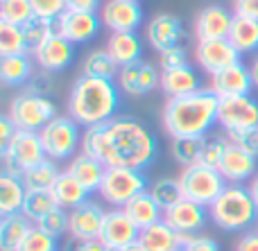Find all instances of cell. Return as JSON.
Wrapping results in <instances>:
<instances>
[{
    "label": "cell",
    "instance_id": "obj_1",
    "mask_svg": "<svg viewBox=\"0 0 258 251\" xmlns=\"http://www.w3.org/2000/svg\"><path fill=\"white\" fill-rule=\"evenodd\" d=\"M156 136L136 118H111L102 125L86 127L82 134V154L102 161L107 168L145 170L156 158Z\"/></svg>",
    "mask_w": 258,
    "mask_h": 251
},
{
    "label": "cell",
    "instance_id": "obj_2",
    "mask_svg": "<svg viewBox=\"0 0 258 251\" xmlns=\"http://www.w3.org/2000/svg\"><path fill=\"white\" fill-rule=\"evenodd\" d=\"M220 98L211 89H200L183 98L168 100L163 125L172 138H204L218 122Z\"/></svg>",
    "mask_w": 258,
    "mask_h": 251
},
{
    "label": "cell",
    "instance_id": "obj_3",
    "mask_svg": "<svg viewBox=\"0 0 258 251\" xmlns=\"http://www.w3.org/2000/svg\"><path fill=\"white\" fill-rule=\"evenodd\" d=\"M120 107V89L113 79L82 75L73 84L68 98V113L77 125L93 127L109 122Z\"/></svg>",
    "mask_w": 258,
    "mask_h": 251
},
{
    "label": "cell",
    "instance_id": "obj_4",
    "mask_svg": "<svg viewBox=\"0 0 258 251\" xmlns=\"http://www.w3.org/2000/svg\"><path fill=\"white\" fill-rule=\"evenodd\" d=\"M209 215L218 229L240 233L256 224L258 206L249 188H245L242 184H227L222 195L209 206Z\"/></svg>",
    "mask_w": 258,
    "mask_h": 251
},
{
    "label": "cell",
    "instance_id": "obj_5",
    "mask_svg": "<svg viewBox=\"0 0 258 251\" xmlns=\"http://www.w3.org/2000/svg\"><path fill=\"white\" fill-rule=\"evenodd\" d=\"M179 184L183 188V197L190 199V202L202 204L206 208L227 188V179L220 175V170L202 165V163H195L190 168H181Z\"/></svg>",
    "mask_w": 258,
    "mask_h": 251
},
{
    "label": "cell",
    "instance_id": "obj_6",
    "mask_svg": "<svg viewBox=\"0 0 258 251\" xmlns=\"http://www.w3.org/2000/svg\"><path fill=\"white\" fill-rule=\"evenodd\" d=\"M45 158L48 156H45L43 140H41L39 131L18 129L14 138L3 147L5 172L16 177H23V172H27L30 168H34L36 163L45 161Z\"/></svg>",
    "mask_w": 258,
    "mask_h": 251
},
{
    "label": "cell",
    "instance_id": "obj_7",
    "mask_svg": "<svg viewBox=\"0 0 258 251\" xmlns=\"http://www.w3.org/2000/svg\"><path fill=\"white\" fill-rule=\"evenodd\" d=\"M147 190V177L143 170L134 168H107L102 186H100V197L113 208H125L136 195Z\"/></svg>",
    "mask_w": 258,
    "mask_h": 251
},
{
    "label": "cell",
    "instance_id": "obj_8",
    "mask_svg": "<svg viewBox=\"0 0 258 251\" xmlns=\"http://www.w3.org/2000/svg\"><path fill=\"white\" fill-rule=\"evenodd\" d=\"M7 116L12 118V122L16 125V129L25 131H41L50 120L57 118V109L50 98L34 93H21L9 102Z\"/></svg>",
    "mask_w": 258,
    "mask_h": 251
},
{
    "label": "cell",
    "instance_id": "obj_9",
    "mask_svg": "<svg viewBox=\"0 0 258 251\" xmlns=\"http://www.w3.org/2000/svg\"><path fill=\"white\" fill-rule=\"evenodd\" d=\"M43 140L45 156L50 161H66L77 156V147H82L80 127L71 116H57L39 131Z\"/></svg>",
    "mask_w": 258,
    "mask_h": 251
},
{
    "label": "cell",
    "instance_id": "obj_10",
    "mask_svg": "<svg viewBox=\"0 0 258 251\" xmlns=\"http://www.w3.org/2000/svg\"><path fill=\"white\" fill-rule=\"evenodd\" d=\"M218 125L224 131L251 129L258 127V102L251 95L222 98L218 107Z\"/></svg>",
    "mask_w": 258,
    "mask_h": 251
},
{
    "label": "cell",
    "instance_id": "obj_11",
    "mask_svg": "<svg viewBox=\"0 0 258 251\" xmlns=\"http://www.w3.org/2000/svg\"><path fill=\"white\" fill-rule=\"evenodd\" d=\"M242 54L233 48L229 39H211V41H197L195 45V61L200 63L202 70L209 75L224 70V68L240 63Z\"/></svg>",
    "mask_w": 258,
    "mask_h": 251
},
{
    "label": "cell",
    "instance_id": "obj_12",
    "mask_svg": "<svg viewBox=\"0 0 258 251\" xmlns=\"http://www.w3.org/2000/svg\"><path fill=\"white\" fill-rule=\"evenodd\" d=\"M138 235H141V229L134 224L132 217L122 208H111V211H107L98 240L107 249H125L129 244L138 242Z\"/></svg>",
    "mask_w": 258,
    "mask_h": 251
},
{
    "label": "cell",
    "instance_id": "obj_13",
    "mask_svg": "<svg viewBox=\"0 0 258 251\" xmlns=\"http://www.w3.org/2000/svg\"><path fill=\"white\" fill-rule=\"evenodd\" d=\"M116 84L122 93L132 95V98H143V95L152 93L156 86H161V72L154 63L138 61L118 70Z\"/></svg>",
    "mask_w": 258,
    "mask_h": 251
},
{
    "label": "cell",
    "instance_id": "obj_14",
    "mask_svg": "<svg viewBox=\"0 0 258 251\" xmlns=\"http://www.w3.org/2000/svg\"><path fill=\"white\" fill-rule=\"evenodd\" d=\"M107 211L98 202H84L68 211V235L71 240H98Z\"/></svg>",
    "mask_w": 258,
    "mask_h": 251
},
{
    "label": "cell",
    "instance_id": "obj_15",
    "mask_svg": "<svg viewBox=\"0 0 258 251\" xmlns=\"http://www.w3.org/2000/svg\"><path fill=\"white\" fill-rule=\"evenodd\" d=\"M100 18L109 32H136L143 23V7L138 0H107Z\"/></svg>",
    "mask_w": 258,
    "mask_h": 251
},
{
    "label": "cell",
    "instance_id": "obj_16",
    "mask_svg": "<svg viewBox=\"0 0 258 251\" xmlns=\"http://www.w3.org/2000/svg\"><path fill=\"white\" fill-rule=\"evenodd\" d=\"M209 217H211L209 208L197 202H190V199H186V197L163 213V220L168 222L177 233H183V235H197V231L204 229Z\"/></svg>",
    "mask_w": 258,
    "mask_h": 251
},
{
    "label": "cell",
    "instance_id": "obj_17",
    "mask_svg": "<svg viewBox=\"0 0 258 251\" xmlns=\"http://www.w3.org/2000/svg\"><path fill=\"white\" fill-rule=\"evenodd\" d=\"M32 57H34L36 66L41 70H48L54 75V72L66 70L73 63V59H75V45L68 39H63L61 34H52L45 43H41L32 52Z\"/></svg>",
    "mask_w": 258,
    "mask_h": 251
},
{
    "label": "cell",
    "instance_id": "obj_18",
    "mask_svg": "<svg viewBox=\"0 0 258 251\" xmlns=\"http://www.w3.org/2000/svg\"><path fill=\"white\" fill-rule=\"evenodd\" d=\"M102 27V18L98 14H84V12H66L57 18V34L68 39L73 45H82L91 41Z\"/></svg>",
    "mask_w": 258,
    "mask_h": 251
},
{
    "label": "cell",
    "instance_id": "obj_19",
    "mask_svg": "<svg viewBox=\"0 0 258 251\" xmlns=\"http://www.w3.org/2000/svg\"><path fill=\"white\" fill-rule=\"evenodd\" d=\"M209 89L222 98H236V95H249V91L254 89V79H251V70L245 63H233V66L224 68V70L211 75Z\"/></svg>",
    "mask_w": 258,
    "mask_h": 251
},
{
    "label": "cell",
    "instance_id": "obj_20",
    "mask_svg": "<svg viewBox=\"0 0 258 251\" xmlns=\"http://www.w3.org/2000/svg\"><path fill=\"white\" fill-rule=\"evenodd\" d=\"M236 14L227 12L222 5H209L204 7L195 18V36L197 41H211V39H227L233 25Z\"/></svg>",
    "mask_w": 258,
    "mask_h": 251
},
{
    "label": "cell",
    "instance_id": "obj_21",
    "mask_svg": "<svg viewBox=\"0 0 258 251\" xmlns=\"http://www.w3.org/2000/svg\"><path fill=\"white\" fill-rule=\"evenodd\" d=\"M181 39H183V27L177 16H172V14H156V16L150 18V23H147V43L156 52H163L168 48L181 45Z\"/></svg>",
    "mask_w": 258,
    "mask_h": 251
},
{
    "label": "cell",
    "instance_id": "obj_22",
    "mask_svg": "<svg viewBox=\"0 0 258 251\" xmlns=\"http://www.w3.org/2000/svg\"><path fill=\"white\" fill-rule=\"evenodd\" d=\"M220 175L227 179V184H242V181L251 179L256 172V156L247 154L245 149L236 147L229 143L227 152H224L222 161L218 165Z\"/></svg>",
    "mask_w": 258,
    "mask_h": 251
},
{
    "label": "cell",
    "instance_id": "obj_23",
    "mask_svg": "<svg viewBox=\"0 0 258 251\" xmlns=\"http://www.w3.org/2000/svg\"><path fill=\"white\" fill-rule=\"evenodd\" d=\"M107 52L113 57L118 68L143 61V43L136 32H111L107 39Z\"/></svg>",
    "mask_w": 258,
    "mask_h": 251
},
{
    "label": "cell",
    "instance_id": "obj_24",
    "mask_svg": "<svg viewBox=\"0 0 258 251\" xmlns=\"http://www.w3.org/2000/svg\"><path fill=\"white\" fill-rule=\"evenodd\" d=\"M183 242V233H177L165 220L141 229L138 244L145 251H179Z\"/></svg>",
    "mask_w": 258,
    "mask_h": 251
},
{
    "label": "cell",
    "instance_id": "obj_25",
    "mask_svg": "<svg viewBox=\"0 0 258 251\" xmlns=\"http://www.w3.org/2000/svg\"><path fill=\"white\" fill-rule=\"evenodd\" d=\"M161 89H163V93L168 95L170 100L183 98V95H190V93H195V91H200V77L192 70V66L163 70L161 72Z\"/></svg>",
    "mask_w": 258,
    "mask_h": 251
},
{
    "label": "cell",
    "instance_id": "obj_26",
    "mask_svg": "<svg viewBox=\"0 0 258 251\" xmlns=\"http://www.w3.org/2000/svg\"><path fill=\"white\" fill-rule=\"evenodd\" d=\"M82 186H84L89 193H100V186H102V179H104V172H107V165L102 161L93 156H86V154H77L73 156L71 165L68 170Z\"/></svg>",
    "mask_w": 258,
    "mask_h": 251
},
{
    "label": "cell",
    "instance_id": "obj_27",
    "mask_svg": "<svg viewBox=\"0 0 258 251\" xmlns=\"http://www.w3.org/2000/svg\"><path fill=\"white\" fill-rule=\"evenodd\" d=\"M32 229H34V222L23 213L0 217V251H18Z\"/></svg>",
    "mask_w": 258,
    "mask_h": 251
},
{
    "label": "cell",
    "instance_id": "obj_28",
    "mask_svg": "<svg viewBox=\"0 0 258 251\" xmlns=\"http://www.w3.org/2000/svg\"><path fill=\"white\" fill-rule=\"evenodd\" d=\"M122 211L132 217L134 224H136L138 229H147V226L161 222L163 220V213H165L163 208L156 204V199L152 197L150 190H143L141 195H136V197H134L132 202L122 208Z\"/></svg>",
    "mask_w": 258,
    "mask_h": 251
},
{
    "label": "cell",
    "instance_id": "obj_29",
    "mask_svg": "<svg viewBox=\"0 0 258 251\" xmlns=\"http://www.w3.org/2000/svg\"><path fill=\"white\" fill-rule=\"evenodd\" d=\"M27 197V188L21 177L3 172L0 175V215H14L23 211Z\"/></svg>",
    "mask_w": 258,
    "mask_h": 251
},
{
    "label": "cell",
    "instance_id": "obj_30",
    "mask_svg": "<svg viewBox=\"0 0 258 251\" xmlns=\"http://www.w3.org/2000/svg\"><path fill=\"white\" fill-rule=\"evenodd\" d=\"M52 195L59 206L66 208V211H73V208L82 206V204L89 202V197H91V193L71 172H61V175H59L57 184H54V188H52Z\"/></svg>",
    "mask_w": 258,
    "mask_h": 251
},
{
    "label": "cell",
    "instance_id": "obj_31",
    "mask_svg": "<svg viewBox=\"0 0 258 251\" xmlns=\"http://www.w3.org/2000/svg\"><path fill=\"white\" fill-rule=\"evenodd\" d=\"M34 75V63L30 54H9L0 57V79L7 86H23Z\"/></svg>",
    "mask_w": 258,
    "mask_h": 251
},
{
    "label": "cell",
    "instance_id": "obj_32",
    "mask_svg": "<svg viewBox=\"0 0 258 251\" xmlns=\"http://www.w3.org/2000/svg\"><path fill=\"white\" fill-rule=\"evenodd\" d=\"M240 54L258 52V21L245 16H233L231 32L227 36Z\"/></svg>",
    "mask_w": 258,
    "mask_h": 251
},
{
    "label": "cell",
    "instance_id": "obj_33",
    "mask_svg": "<svg viewBox=\"0 0 258 251\" xmlns=\"http://www.w3.org/2000/svg\"><path fill=\"white\" fill-rule=\"evenodd\" d=\"M59 175H61V172H59L57 163L45 158V161L36 163L34 168H30L27 172H23L21 179L27 190H52Z\"/></svg>",
    "mask_w": 258,
    "mask_h": 251
},
{
    "label": "cell",
    "instance_id": "obj_34",
    "mask_svg": "<svg viewBox=\"0 0 258 251\" xmlns=\"http://www.w3.org/2000/svg\"><path fill=\"white\" fill-rule=\"evenodd\" d=\"M118 63L113 61V57L104 50H93L84 57L82 61V75L86 77H100V79H116L118 77Z\"/></svg>",
    "mask_w": 258,
    "mask_h": 251
},
{
    "label": "cell",
    "instance_id": "obj_35",
    "mask_svg": "<svg viewBox=\"0 0 258 251\" xmlns=\"http://www.w3.org/2000/svg\"><path fill=\"white\" fill-rule=\"evenodd\" d=\"M54 208H59V204H57V199H54L52 190H27V197H25V204H23L21 213L36 224L41 217L52 213Z\"/></svg>",
    "mask_w": 258,
    "mask_h": 251
},
{
    "label": "cell",
    "instance_id": "obj_36",
    "mask_svg": "<svg viewBox=\"0 0 258 251\" xmlns=\"http://www.w3.org/2000/svg\"><path fill=\"white\" fill-rule=\"evenodd\" d=\"M27 52H30V48H27V39L23 27L0 21V57L27 54Z\"/></svg>",
    "mask_w": 258,
    "mask_h": 251
},
{
    "label": "cell",
    "instance_id": "obj_37",
    "mask_svg": "<svg viewBox=\"0 0 258 251\" xmlns=\"http://www.w3.org/2000/svg\"><path fill=\"white\" fill-rule=\"evenodd\" d=\"M206 138H172L170 145V154L181 168H190L195 163H200L202 149H204Z\"/></svg>",
    "mask_w": 258,
    "mask_h": 251
},
{
    "label": "cell",
    "instance_id": "obj_38",
    "mask_svg": "<svg viewBox=\"0 0 258 251\" xmlns=\"http://www.w3.org/2000/svg\"><path fill=\"white\" fill-rule=\"evenodd\" d=\"M23 32H25V39H27V48H30V52H34L41 43H45V41H48L52 34H57V21L34 16L30 23H27V25H23Z\"/></svg>",
    "mask_w": 258,
    "mask_h": 251
},
{
    "label": "cell",
    "instance_id": "obj_39",
    "mask_svg": "<svg viewBox=\"0 0 258 251\" xmlns=\"http://www.w3.org/2000/svg\"><path fill=\"white\" fill-rule=\"evenodd\" d=\"M150 193L163 211H168L170 206H174L177 202L183 199V188H181V184H179V179H159V181H154V184L150 186Z\"/></svg>",
    "mask_w": 258,
    "mask_h": 251
},
{
    "label": "cell",
    "instance_id": "obj_40",
    "mask_svg": "<svg viewBox=\"0 0 258 251\" xmlns=\"http://www.w3.org/2000/svg\"><path fill=\"white\" fill-rule=\"evenodd\" d=\"M34 18L30 0H0V21L12 23V25H27Z\"/></svg>",
    "mask_w": 258,
    "mask_h": 251
},
{
    "label": "cell",
    "instance_id": "obj_41",
    "mask_svg": "<svg viewBox=\"0 0 258 251\" xmlns=\"http://www.w3.org/2000/svg\"><path fill=\"white\" fill-rule=\"evenodd\" d=\"M36 226H39L41 231H45L48 235H52V238H61L63 233H68V213L66 208H54L52 213H48L45 217H41L39 222H36Z\"/></svg>",
    "mask_w": 258,
    "mask_h": 251
},
{
    "label": "cell",
    "instance_id": "obj_42",
    "mask_svg": "<svg viewBox=\"0 0 258 251\" xmlns=\"http://www.w3.org/2000/svg\"><path fill=\"white\" fill-rule=\"evenodd\" d=\"M18 251H57V238L48 235L34 224V229L27 233V238L23 240Z\"/></svg>",
    "mask_w": 258,
    "mask_h": 251
},
{
    "label": "cell",
    "instance_id": "obj_43",
    "mask_svg": "<svg viewBox=\"0 0 258 251\" xmlns=\"http://www.w3.org/2000/svg\"><path fill=\"white\" fill-rule=\"evenodd\" d=\"M227 147H229L227 138H209V140H204V149H202L200 163L202 165H209V168H215V170H218V165H220V161H222Z\"/></svg>",
    "mask_w": 258,
    "mask_h": 251
},
{
    "label": "cell",
    "instance_id": "obj_44",
    "mask_svg": "<svg viewBox=\"0 0 258 251\" xmlns=\"http://www.w3.org/2000/svg\"><path fill=\"white\" fill-rule=\"evenodd\" d=\"M227 140L236 147L245 149L247 154L258 158V127L251 129H238V131H227Z\"/></svg>",
    "mask_w": 258,
    "mask_h": 251
},
{
    "label": "cell",
    "instance_id": "obj_45",
    "mask_svg": "<svg viewBox=\"0 0 258 251\" xmlns=\"http://www.w3.org/2000/svg\"><path fill=\"white\" fill-rule=\"evenodd\" d=\"M30 5L34 9V16L50 18V21H57L66 12V0H30Z\"/></svg>",
    "mask_w": 258,
    "mask_h": 251
},
{
    "label": "cell",
    "instance_id": "obj_46",
    "mask_svg": "<svg viewBox=\"0 0 258 251\" xmlns=\"http://www.w3.org/2000/svg\"><path fill=\"white\" fill-rule=\"evenodd\" d=\"M159 66H161V70H172V68L188 66V57H186L183 45H174V48L159 52Z\"/></svg>",
    "mask_w": 258,
    "mask_h": 251
},
{
    "label": "cell",
    "instance_id": "obj_47",
    "mask_svg": "<svg viewBox=\"0 0 258 251\" xmlns=\"http://www.w3.org/2000/svg\"><path fill=\"white\" fill-rule=\"evenodd\" d=\"M179 251H220V244L209 235H183Z\"/></svg>",
    "mask_w": 258,
    "mask_h": 251
},
{
    "label": "cell",
    "instance_id": "obj_48",
    "mask_svg": "<svg viewBox=\"0 0 258 251\" xmlns=\"http://www.w3.org/2000/svg\"><path fill=\"white\" fill-rule=\"evenodd\" d=\"M27 93H34V95H43L48 98V93L52 91V72L48 70H39L32 75V79L27 81Z\"/></svg>",
    "mask_w": 258,
    "mask_h": 251
},
{
    "label": "cell",
    "instance_id": "obj_49",
    "mask_svg": "<svg viewBox=\"0 0 258 251\" xmlns=\"http://www.w3.org/2000/svg\"><path fill=\"white\" fill-rule=\"evenodd\" d=\"M233 14L258 21V0H233Z\"/></svg>",
    "mask_w": 258,
    "mask_h": 251
},
{
    "label": "cell",
    "instance_id": "obj_50",
    "mask_svg": "<svg viewBox=\"0 0 258 251\" xmlns=\"http://www.w3.org/2000/svg\"><path fill=\"white\" fill-rule=\"evenodd\" d=\"M63 251H109L100 240H71Z\"/></svg>",
    "mask_w": 258,
    "mask_h": 251
},
{
    "label": "cell",
    "instance_id": "obj_51",
    "mask_svg": "<svg viewBox=\"0 0 258 251\" xmlns=\"http://www.w3.org/2000/svg\"><path fill=\"white\" fill-rule=\"evenodd\" d=\"M98 7H100V0H66V9H71V12L95 14Z\"/></svg>",
    "mask_w": 258,
    "mask_h": 251
},
{
    "label": "cell",
    "instance_id": "obj_52",
    "mask_svg": "<svg viewBox=\"0 0 258 251\" xmlns=\"http://www.w3.org/2000/svg\"><path fill=\"white\" fill-rule=\"evenodd\" d=\"M16 131L18 129H16V125L12 122V118H9V116L0 118V147H5V145L14 138V134H16Z\"/></svg>",
    "mask_w": 258,
    "mask_h": 251
},
{
    "label": "cell",
    "instance_id": "obj_53",
    "mask_svg": "<svg viewBox=\"0 0 258 251\" xmlns=\"http://www.w3.org/2000/svg\"><path fill=\"white\" fill-rule=\"evenodd\" d=\"M236 251H258V231L242 235L236 244Z\"/></svg>",
    "mask_w": 258,
    "mask_h": 251
},
{
    "label": "cell",
    "instance_id": "obj_54",
    "mask_svg": "<svg viewBox=\"0 0 258 251\" xmlns=\"http://www.w3.org/2000/svg\"><path fill=\"white\" fill-rule=\"evenodd\" d=\"M249 188V193H251V197H254V202H256V206H258V175L251 179V184L247 186Z\"/></svg>",
    "mask_w": 258,
    "mask_h": 251
},
{
    "label": "cell",
    "instance_id": "obj_55",
    "mask_svg": "<svg viewBox=\"0 0 258 251\" xmlns=\"http://www.w3.org/2000/svg\"><path fill=\"white\" fill-rule=\"evenodd\" d=\"M249 70H251V79H254V86H258V54H256L254 61H251Z\"/></svg>",
    "mask_w": 258,
    "mask_h": 251
},
{
    "label": "cell",
    "instance_id": "obj_56",
    "mask_svg": "<svg viewBox=\"0 0 258 251\" xmlns=\"http://www.w3.org/2000/svg\"><path fill=\"white\" fill-rule=\"evenodd\" d=\"M109 251H145V249L136 242V244H129V247H125V249H109Z\"/></svg>",
    "mask_w": 258,
    "mask_h": 251
},
{
    "label": "cell",
    "instance_id": "obj_57",
    "mask_svg": "<svg viewBox=\"0 0 258 251\" xmlns=\"http://www.w3.org/2000/svg\"><path fill=\"white\" fill-rule=\"evenodd\" d=\"M256 226H258V220H256Z\"/></svg>",
    "mask_w": 258,
    "mask_h": 251
}]
</instances>
